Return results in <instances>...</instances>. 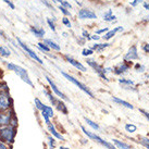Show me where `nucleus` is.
I'll return each mask as SVG.
<instances>
[{
    "instance_id": "dca6fc26",
    "label": "nucleus",
    "mask_w": 149,
    "mask_h": 149,
    "mask_svg": "<svg viewBox=\"0 0 149 149\" xmlns=\"http://www.w3.org/2000/svg\"><path fill=\"white\" fill-rule=\"evenodd\" d=\"M42 42L49 47L50 50H54V51H57V52H60L61 51V47L58 42H56L54 40H52L51 38H44L42 39Z\"/></svg>"
},
{
    "instance_id": "a19ab883",
    "label": "nucleus",
    "mask_w": 149,
    "mask_h": 149,
    "mask_svg": "<svg viewBox=\"0 0 149 149\" xmlns=\"http://www.w3.org/2000/svg\"><path fill=\"white\" fill-rule=\"evenodd\" d=\"M3 2L8 4L9 8L11 9V10H14V9H15V6H14V3H13L11 0H3Z\"/></svg>"
},
{
    "instance_id": "aec40b11",
    "label": "nucleus",
    "mask_w": 149,
    "mask_h": 149,
    "mask_svg": "<svg viewBox=\"0 0 149 149\" xmlns=\"http://www.w3.org/2000/svg\"><path fill=\"white\" fill-rule=\"evenodd\" d=\"M109 46H110V44H109V42H102V44L95 42L94 45L91 46V49L94 50V52H102L104 49H107Z\"/></svg>"
},
{
    "instance_id": "1a4fd4ad",
    "label": "nucleus",
    "mask_w": 149,
    "mask_h": 149,
    "mask_svg": "<svg viewBox=\"0 0 149 149\" xmlns=\"http://www.w3.org/2000/svg\"><path fill=\"white\" fill-rule=\"evenodd\" d=\"M46 81H47V83L49 84L50 88H51V91H52V93H54L57 97H59L61 100H69V99H68V97H66L62 91L59 89V87L56 85V83L52 81V79H51V77H49L48 75H46Z\"/></svg>"
},
{
    "instance_id": "423d86ee",
    "label": "nucleus",
    "mask_w": 149,
    "mask_h": 149,
    "mask_svg": "<svg viewBox=\"0 0 149 149\" xmlns=\"http://www.w3.org/2000/svg\"><path fill=\"white\" fill-rule=\"evenodd\" d=\"M14 106L13 104V99L10 91H4V93H0V111H4V110H9L12 109Z\"/></svg>"
},
{
    "instance_id": "9d476101",
    "label": "nucleus",
    "mask_w": 149,
    "mask_h": 149,
    "mask_svg": "<svg viewBox=\"0 0 149 149\" xmlns=\"http://www.w3.org/2000/svg\"><path fill=\"white\" fill-rule=\"evenodd\" d=\"M77 17L79 20H96L97 19V14H96L93 10L86 8H82L79 10Z\"/></svg>"
},
{
    "instance_id": "58836bf2",
    "label": "nucleus",
    "mask_w": 149,
    "mask_h": 149,
    "mask_svg": "<svg viewBox=\"0 0 149 149\" xmlns=\"http://www.w3.org/2000/svg\"><path fill=\"white\" fill-rule=\"evenodd\" d=\"M60 6H62V7L66 8L68 10H71V9H72V4H71L70 2H68L66 0H62V2H61V4H60Z\"/></svg>"
},
{
    "instance_id": "2f4dec72",
    "label": "nucleus",
    "mask_w": 149,
    "mask_h": 149,
    "mask_svg": "<svg viewBox=\"0 0 149 149\" xmlns=\"http://www.w3.org/2000/svg\"><path fill=\"white\" fill-rule=\"evenodd\" d=\"M47 24L50 27V29L52 32H56L57 31V27H56V23H54V20L51 19V17H47Z\"/></svg>"
},
{
    "instance_id": "79ce46f5",
    "label": "nucleus",
    "mask_w": 149,
    "mask_h": 149,
    "mask_svg": "<svg viewBox=\"0 0 149 149\" xmlns=\"http://www.w3.org/2000/svg\"><path fill=\"white\" fill-rule=\"evenodd\" d=\"M108 31H109L108 27H104V29H97V31H96V35H101V34H104V33H107Z\"/></svg>"
},
{
    "instance_id": "0eeeda50",
    "label": "nucleus",
    "mask_w": 149,
    "mask_h": 149,
    "mask_svg": "<svg viewBox=\"0 0 149 149\" xmlns=\"http://www.w3.org/2000/svg\"><path fill=\"white\" fill-rule=\"evenodd\" d=\"M86 62H87V64L91 66V69L97 73V75L99 76L100 79H102L104 81H106V82H109V79H108V77H107V74L104 73V66L100 65L99 63L97 62L96 60H93V59H91V58H87Z\"/></svg>"
},
{
    "instance_id": "c756f323",
    "label": "nucleus",
    "mask_w": 149,
    "mask_h": 149,
    "mask_svg": "<svg viewBox=\"0 0 149 149\" xmlns=\"http://www.w3.org/2000/svg\"><path fill=\"white\" fill-rule=\"evenodd\" d=\"M124 128L127 133H135L137 131V126L135 124H133V123H127V124H125Z\"/></svg>"
},
{
    "instance_id": "7c9ffc66",
    "label": "nucleus",
    "mask_w": 149,
    "mask_h": 149,
    "mask_svg": "<svg viewBox=\"0 0 149 149\" xmlns=\"http://www.w3.org/2000/svg\"><path fill=\"white\" fill-rule=\"evenodd\" d=\"M34 104H35V108L37 109L38 111H42L44 106H45V104H44L39 98H35V99H34Z\"/></svg>"
},
{
    "instance_id": "39448f33",
    "label": "nucleus",
    "mask_w": 149,
    "mask_h": 149,
    "mask_svg": "<svg viewBox=\"0 0 149 149\" xmlns=\"http://www.w3.org/2000/svg\"><path fill=\"white\" fill-rule=\"evenodd\" d=\"M15 40H17V42L19 44V46H20L22 49H23V51H24L25 54H27V56H29V57L32 59V60H34L35 62L39 63V64H42V65L44 64V61H42V59H40V57H38V54H36V52H35V51H34V50L32 49L31 47H29V46L26 45V44H25V42L22 40L21 38L17 37V39H15Z\"/></svg>"
},
{
    "instance_id": "f8f14e48",
    "label": "nucleus",
    "mask_w": 149,
    "mask_h": 149,
    "mask_svg": "<svg viewBox=\"0 0 149 149\" xmlns=\"http://www.w3.org/2000/svg\"><path fill=\"white\" fill-rule=\"evenodd\" d=\"M138 59H139V54H138L137 46L136 45H133L132 47H131V48L127 50V52L125 54L124 61L131 63V61H135V60H138Z\"/></svg>"
},
{
    "instance_id": "a878e982",
    "label": "nucleus",
    "mask_w": 149,
    "mask_h": 149,
    "mask_svg": "<svg viewBox=\"0 0 149 149\" xmlns=\"http://www.w3.org/2000/svg\"><path fill=\"white\" fill-rule=\"evenodd\" d=\"M40 112H42V113L47 114L50 119H51V118H54V108L51 107V106H47V104H45V106H44V108H42V110Z\"/></svg>"
},
{
    "instance_id": "6e6552de",
    "label": "nucleus",
    "mask_w": 149,
    "mask_h": 149,
    "mask_svg": "<svg viewBox=\"0 0 149 149\" xmlns=\"http://www.w3.org/2000/svg\"><path fill=\"white\" fill-rule=\"evenodd\" d=\"M15 116H17V113H15L14 108L9 109V110H4V111H0V126L9 125L11 120Z\"/></svg>"
},
{
    "instance_id": "de8ad7c7",
    "label": "nucleus",
    "mask_w": 149,
    "mask_h": 149,
    "mask_svg": "<svg viewBox=\"0 0 149 149\" xmlns=\"http://www.w3.org/2000/svg\"><path fill=\"white\" fill-rule=\"evenodd\" d=\"M143 50L145 51L146 54H149V44H144V46H143Z\"/></svg>"
},
{
    "instance_id": "5701e85b",
    "label": "nucleus",
    "mask_w": 149,
    "mask_h": 149,
    "mask_svg": "<svg viewBox=\"0 0 149 149\" xmlns=\"http://www.w3.org/2000/svg\"><path fill=\"white\" fill-rule=\"evenodd\" d=\"M56 108H57V110H58L59 112L63 113L64 116H68V113H69V109H68V106H66V104H64V102H63L61 99H59L58 104H57Z\"/></svg>"
},
{
    "instance_id": "f03ea898",
    "label": "nucleus",
    "mask_w": 149,
    "mask_h": 149,
    "mask_svg": "<svg viewBox=\"0 0 149 149\" xmlns=\"http://www.w3.org/2000/svg\"><path fill=\"white\" fill-rule=\"evenodd\" d=\"M4 64H6V66H7V69H8L9 71L14 72V73H15V74L24 82V83H26L31 87L34 86L33 81H32L31 77H29V72H27L26 69H24V68L21 65H17V64H15V63H13V62H4Z\"/></svg>"
},
{
    "instance_id": "72a5a7b5",
    "label": "nucleus",
    "mask_w": 149,
    "mask_h": 149,
    "mask_svg": "<svg viewBox=\"0 0 149 149\" xmlns=\"http://www.w3.org/2000/svg\"><path fill=\"white\" fill-rule=\"evenodd\" d=\"M95 54L94 52V50L91 49V48H84L83 50H82V54H83L84 57H91V56H93V54Z\"/></svg>"
},
{
    "instance_id": "8fccbe9b",
    "label": "nucleus",
    "mask_w": 149,
    "mask_h": 149,
    "mask_svg": "<svg viewBox=\"0 0 149 149\" xmlns=\"http://www.w3.org/2000/svg\"><path fill=\"white\" fill-rule=\"evenodd\" d=\"M143 6H144V8L146 10H148L149 11V1H145V2H143Z\"/></svg>"
},
{
    "instance_id": "a18cd8bd",
    "label": "nucleus",
    "mask_w": 149,
    "mask_h": 149,
    "mask_svg": "<svg viewBox=\"0 0 149 149\" xmlns=\"http://www.w3.org/2000/svg\"><path fill=\"white\" fill-rule=\"evenodd\" d=\"M141 2H144V0H133L132 2H131V6L132 7H137L139 3H141Z\"/></svg>"
},
{
    "instance_id": "bf43d9fd",
    "label": "nucleus",
    "mask_w": 149,
    "mask_h": 149,
    "mask_svg": "<svg viewBox=\"0 0 149 149\" xmlns=\"http://www.w3.org/2000/svg\"><path fill=\"white\" fill-rule=\"evenodd\" d=\"M0 76H1V70H0Z\"/></svg>"
},
{
    "instance_id": "864d4df0",
    "label": "nucleus",
    "mask_w": 149,
    "mask_h": 149,
    "mask_svg": "<svg viewBox=\"0 0 149 149\" xmlns=\"http://www.w3.org/2000/svg\"><path fill=\"white\" fill-rule=\"evenodd\" d=\"M141 141L147 143V144H149V138H141Z\"/></svg>"
},
{
    "instance_id": "f3484780",
    "label": "nucleus",
    "mask_w": 149,
    "mask_h": 149,
    "mask_svg": "<svg viewBox=\"0 0 149 149\" xmlns=\"http://www.w3.org/2000/svg\"><path fill=\"white\" fill-rule=\"evenodd\" d=\"M119 84L122 85V88L124 89H128V91H136V88L134 87V81L132 79H119Z\"/></svg>"
},
{
    "instance_id": "09e8293b",
    "label": "nucleus",
    "mask_w": 149,
    "mask_h": 149,
    "mask_svg": "<svg viewBox=\"0 0 149 149\" xmlns=\"http://www.w3.org/2000/svg\"><path fill=\"white\" fill-rule=\"evenodd\" d=\"M91 40H95V42H97V40H99V39H100V36H99V35H96V34H95V35H91Z\"/></svg>"
},
{
    "instance_id": "4468645a",
    "label": "nucleus",
    "mask_w": 149,
    "mask_h": 149,
    "mask_svg": "<svg viewBox=\"0 0 149 149\" xmlns=\"http://www.w3.org/2000/svg\"><path fill=\"white\" fill-rule=\"evenodd\" d=\"M47 130H48V132L50 133V135H51L52 137H54L56 139L64 141V137L61 135V133H59V131L56 128V126L52 124V122H50L49 124H47Z\"/></svg>"
},
{
    "instance_id": "49530a36",
    "label": "nucleus",
    "mask_w": 149,
    "mask_h": 149,
    "mask_svg": "<svg viewBox=\"0 0 149 149\" xmlns=\"http://www.w3.org/2000/svg\"><path fill=\"white\" fill-rule=\"evenodd\" d=\"M11 148H12V147L6 145V144H3L2 141H0V149H11Z\"/></svg>"
},
{
    "instance_id": "bb28decb",
    "label": "nucleus",
    "mask_w": 149,
    "mask_h": 149,
    "mask_svg": "<svg viewBox=\"0 0 149 149\" xmlns=\"http://www.w3.org/2000/svg\"><path fill=\"white\" fill-rule=\"evenodd\" d=\"M84 120H85V122L87 123V125L88 126H91L93 130H95V131H99L100 130V126L96 122H94L93 120H91V119H88V118H84Z\"/></svg>"
},
{
    "instance_id": "603ef678",
    "label": "nucleus",
    "mask_w": 149,
    "mask_h": 149,
    "mask_svg": "<svg viewBox=\"0 0 149 149\" xmlns=\"http://www.w3.org/2000/svg\"><path fill=\"white\" fill-rule=\"evenodd\" d=\"M51 1H54V2H56V3H60V4H61V2H62V0H51Z\"/></svg>"
},
{
    "instance_id": "13d9d810",
    "label": "nucleus",
    "mask_w": 149,
    "mask_h": 149,
    "mask_svg": "<svg viewBox=\"0 0 149 149\" xmlns=\"http://www.w3.org/2000/svg\"><path fill=\"white\" fill-rule=\"evenodd\" d=\"M62 35L64 37H68V33H62Z\"/></svg>"
},
{
    "instance_id": "b1692460",
    "label": "nucleus",
    "mask_w": 149,
    "mask_h": 149,
    "mask_svg": "<svg viewBox=\"0 0 149 149\" xmlns=\"http://www.w3.org/2000/svg\"><path fill=\"white\" fill-rule=\"evenodd\" d=\"M116 20V17L113 14V11L111 9H109L107 12L104 14V21L106 22H114Z\"/></svg>"
},
{
    "instance_id": "37998d69",
    "label": "nucleus",
    "mask_w": 149,
    "mask_h": 149,
    "mask_svg": "<svg viewBox=\"0 0 149 149\" xmlns=\"http://www.w3.org/2000/svg\"><path fill=\"white\" fill-rule=\"evenodd\" d=\"M139 112H141L143 116H145L146 119L148 120V122H149V112L148 111H146V110H144V109H139Z\"/></svg>"
},
{
    "instance_id": "c9c22d12",
    "label": "nucleus",
    "mask_w": 149,
    "mask_h": 149,
    "mask_svg": "<svg viewBox=\"0 0 149 149\" xmlns=\"http://www.w3.org/2000/svg\"><path fill=\"white\" fill-rule=\"evenodd\" d=\"M59 10L61 11V13H62L64 17H71V12H70V10H68L66 8H64V7H62V6H59Z\"/></svg>"
},
{
    "instance_id": "c85d7f7f",
    "label": "nucleus",
    "mask_w": 149,
    "mask_h": 149,
    "mask_svg": "<svg viewBox=\"0 0 149 149\" xmlns=\"http://www.w3.org/2000/svg\"><path fill=\"white\" fill-rule=\"evenodd\" d=\"M47 143H48V146H49V149H54L56 148V146H57V141H56V138L52 137L51 135L47 137Z\"/></svg>"
},
{
    "instance_id": "e433bc0d",
    "label": "nucleus",
    "mask_w": 149,
    "mask_h": 149,
    "mask_svg": "<svg viewBox=\"0 0 149 149\" xmlns=\"http://www.w3.org/2000/svg\"><path fill=\"white\" fill-rule=\"evenodd\" d=\"M135 70H136V72H141V73H143V72H145L146 71V68L145 65H143V64H141V63H136L135 64Z\"/></svg>"
},
{
    "instance_id": "412c9836",
    "label": "nucleus",
    "mask_w": 149,
    "mask_h": 149,
    "mask_svg": "<svg viewBox=\"0 0 149 149\" xmlns=\"http://www.w3.org/2000/svg\"><path fill=\"white\" fill-rule=\"evenodd\" d=\"M112 101H113V102H116V104H120V106H122V107L131 109V110L134 109V106H133V104H131L130 102L125 101V100H122L121 98H119V97H112Z\"/></svg>"
},
{
    "instance_id": "4d7b16f0",
    "label": "nucleus",
    "mask_w": 149,
    "mask_h": 149,
    "mask_svg": "<svg viewBox=\"0 0 149 149\" xmlns=\"http://www.w3.org/2000/svg\"><path fill=\"white\" fill-rule=\"evenodd\" d=\"M60 149H69L68 147H64V146H60Z\"/></svg>"
},
{
    "instance_id": "ddd939ff",
    "label": "nucleus",
    "mask_w": 149,
    "mask_h": 149,
    "mask_svg": "<svg viewBox=\"0 0 149 149\" xmlns=\"http://www.w3.org/2000/svg\"><path fill=\"white\" fill-rule=\"evenodd\" d=\"M64 59L66 60V62H69L72 66H74L76 70L81 71V72H86L87 69L86 66L83 65L81 62H79L77 60H75L73 57H71V56H69V54H64Z\"/></svg>"
},
{
    "instance_id": "7ed1b4c3",
    "label": "nucleus",
    "mask_w": 149,
    "mask_h": 149,
    "mask_svg": "<svg viewBox=\"0 0 149 149\" xmlns=\"http://www.w3.org/2000/svg\"><path fill=\"white\" fill-rule=\"evenodd\" d=\"M81 128H82L83 133L85 134V136H86L87 138H89L91 141H96L97 144L101 145L102 147H104L106 149H118L116 146L112 144V143H109V141H104V138H101L99 135H97V134H96V133H94V132H91L89 130H87V128L85 127V126H83V125L81 126Z\"/></svg>"
},
{
    "instance_id": "cd10ccee",
    "label": "nucleus",
    "mask_w": 149,
    "mask_h": 149,
    "mask_svg": "<svg viewBox=\"0 0 149 149\" xmlns=\"http://www.w3.org/2000/svg\"><path fill=\"white\" fill-rule=\"evenodd\" d=\"M37 47H38V49L40 50L42 52H44V54H48L50 52V51H51V50L49 49V47H48L47 45H45V44H44L42 42H37Z\"/></svg>"
},
{
    "instance_id": "6ab92c4d",
    "label": "nucleus",
    "mask_w": 149,
    "mask_h": 149,
    "mask_svg": "<svg viewBox=\"0 0 149 149\" xmlns=\"http://www.w3.org/2000/svg\"><path fill=\"white\" fill-rule=\"evenodd\" d=\"M42 93L45 94V96L47 97V99L49 100L50 104H51V106H54V107H56V106H57V104H58L59 99L54 95V94H52V91H47V89H44V91H42Z\"/></svg>"
},
{
    "instance_id": "a211bd4d",
    "label": "nucleus",
    "mask_w": 149,
    "mask_h": 149,
    "mask_svg": "<svg viewBox=\"0 0 149 149\" xmlns=\"http://www.w3.org/2000/svg\"><path fill=\"white\" fill-rule=\"evenodd\" d=\"M29 32L33 34L35 37L37 38H42L44 39V36H45V29H42V27H39V26H35V25H32L31 27H29Z\"/></svg>"
},
{
    "instance_id": "473e14b6",
    "label": "nucleus",
    "mask_w": 149,
    "mask_h": 149,
    "mask_svg": "<svg viewBox=\"0 0 149 149\" xmlns=\"http://www.w3.org/2000/svg\"><path fill=\"white\" fill-rule=\"evenodd\" d=\"M4 91H10L9 86H8V84L6 83L4 81L0 79V93H4Z\"/></svg>"
},
{
    "instance_id": "f257e3e1",
    "label": "nucleus",
    "mask_w": 149,
    "mask_h": 149,
    "mask_svg": "<svg viewBox=\"0 0 149 149\" xmlns=\"http://www.w3.org/2000/svg\"><path fill=\"white\" fill-rule=\"evenodd\" d=\"M17 134V127H14L12 125H3L0 126V141H2L6 145L12 147L15 143Z\"/></svg>"
},
{
    "instance_id": "f704fd0d",
    "label": "nucleus",
    "mask_w": 149,
    "mask_h": 149,
    "mask_svg": "<svg viewBox=\"0 0 149 149\" xmlns=\"http://www.w3.org/2000/svg\"><path fill=\"white\" fill-rule=\"evenodd\" d=\"M61 22H62V24L65 26V27H68V29H71L72 27V23H71L70 19L66 17H63L62 20H61Z\"/></svg>"
},
{
    "instance_id": "20e7f679",
    "label": "nucleus",
    "mask_w": 149,
    "mask_h": 149,
    "mask_svg": "<svg viewBox=\"0 0 149 149\" xmlns=\"http://www.w3.org/2000/svg\"><path fill=\"white\" fill-rule=\"evenodd\" d=\"M60 73L64 76V79H66L70 83H72L73 85H75V86L77 87V88H79L82 91H84L85 94H86L88 97H91V98H95V96H94V94H93V91L88 88V87L86 86V85H84L82 82H79V79H76L74 77V76H72V75H70L69 73H65L64 71H62V70H60Z\"/></svg>"
},
{
    "instance_id": "4be33fe9",
    "label": "nucleus",
    "mask_w": 149,
    "mask_h": 149,
    "mask_svg": "<svg viewBox=\"0 0 149 149\" xmlns=\"http://www.w3.org/2000/svg\"><path fill=\"white\" fill-rule=\"evenodd\" d=\"M112 144L116 146L118 149H133L132 147L130 145H127L126 143H124V141H119V139H116V138L112 139Z\"/></svg>"
},
{
    "instance_id": "393cba45",
    "label": "nucleus",
    "mask_w": 149,
    "mask_h": 149,
    "mask_svg": "<svg viewBox=\"0 0 149 149\" xmlns=\"http://www.w3.org/2000/svg\"><path fill=\"white\" fill-rule=\"evenodd\" d=\"M11 56V50L7 46H0V57L2 58H9Z\"/></svg>"
},
{
    "instance_id": "ea45409f",
    "label": "nucleus",
    "mask_w": 149,
    "mask_h": 149,
    "mask_svg": "<svg viewBox=\"0 0 149 149\" xmlns=\"http://www.w3.org/2000/svg\"><path fill=\"white\" fill-rule=\"evenodd\" d=\"M40 114H42V120L45 121V124H46V125L49 124L50 122H51V121H50V118H49V116H47V114H45V113H42V112H40Z\"/></svg>"
},
{
    "instance_id": "c03bdc74",
    "label": "nucleus",
    "mask_w": 149,
    "mask_h": 149,
    "mask_svg": "<svg viewBox=\"0 0 149 149\" xmlns=\"http://www.w3.org/2000/svg\"><path fill=\"white\" fill-rule=\"evenodd\" d=\"M42 3L44 4V6H46L47 8H49V9H51V10H54V7H52V4L49 3L47 0H42Z\"/></svg>"
},
{
    "instance_id": "5fc2aeb1",
    "label": "nucleus",
    "mask_w": 149,
    "mask_h": 149,
    "mask_svg": "<svg viewBox=\"0 0 149 149\" xmlns=\"http://www.w3.org/2000/svg\"><path fill=\"white\" fill-rule=\"evenodd\" d=\"M0 36H1V37H3V38H6V36H4V33L1 31V29H0Z\"/></svg>"
},
{
    "instance_id": "9b49d317",
    "label": "nucleus",
    "mask_w": 149,
    "mask_h": 149,
    "mask_svg": "<svg viewBox=\"0 0 149 149\" xmlns=\"http://www.w3.org/2000/svg\"><path fill=\"white\" fill-rule=\"evenodd\" d=\"M131 69V64L130 62L123 61V62L118 63L116 65H114L112 68V72L116 75H123L125 73H127V71Z\"/></svg>"
},
{
    "instance_id": "3c124183",
    "label": "nucleus",
    "mask_w": 149,
    "mask_h": 149,
    "mask_svg": "<svg viewBox=\"0 0 149 149\" xmlns=\"http://www.w3.org/2000/svg\"><path fill=\"white\" fill-rule=\"evenodd\" d=\"M141 145L145 146L146 148H148V149H149V144H147V143H145V141H141Z\"/></svg>"
},
{
    "instance_id": "4c0bfd02",
    "label": "nucleus",
    "mask_w": 149,
    "mask_h": 149,
    "mask_svg": "<svg viewBox=\"0 0 149 149\" xmlns=\"http://www.w3.org/2000/svg\"><path fill=\"white\" fill-rule=\"evenodd\" d=\"M91 35L87 32L86 29H83V32H82V37H83L85 40H91Z\"/></svg>"
},
{
    "instance_id": "6e6d98bb",
    "label": "nucleus",
    "mask_w": 149,
    "mask_h": 149,
    "mask_svg": "<svg viewBox=\"0 0 149 149\" xmlns=\"http://www.w3.org/2000/svg\"><path fill=\"white\" fill-rule=\"evenodd\" d=\"M76 4H79V6H81V7H82V2H79V0H76Z\"/></svg>"
},
{
    "instance_id": "2eb2a0df",
    "label": "nucleus",
    "mask_w": 149,
    "mask_h": 149,
    "mask_svg": "<svg viewBox=\"0 0 149 149\" xmlns=\"http://www.w3.org/2000/svg\"><path fill=\"white\" fill-rule=\"evenodd\" d=\"M123 31H124V27H123V26H116V27H114L113 29H109L107 33H104V36H102V39L108 42V40H110L111 38L114 37L118 32H123Z\"/></svg>"
}]
</instances>
